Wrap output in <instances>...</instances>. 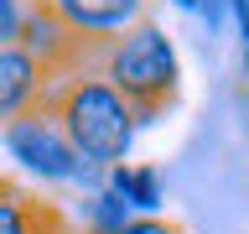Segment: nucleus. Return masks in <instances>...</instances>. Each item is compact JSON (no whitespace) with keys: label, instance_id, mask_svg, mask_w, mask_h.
<instances>
[{"label":"nucleus","instance_id":"obj_14","mask_svg":"<svg viewBox=\"0 0 249 234\" xmlns=\"http://www.w3.org/2000/svg\"><path fill=\"white\" fill-rule=\"evenodd\" d=\"M5 187H11V182H5V177H0V193H5Z\"/></svg>","mask_w":249,"mask_h":234},{"label":"nucleus","instance_id":"obj_12","mask_svg":"<svg viewBox=\"0 0 249 234\" xmlns=\"http://www.w3.org/2000/svg\"><path fill=\"white\" fill-rule=\"evenodd\" d=\"M171 5H182V11H197V0H171Z\"/></svg>","mask_w":249,"mask_h":234},{"label":"nucleus","instance_id":"obj_9","mask_svg":"<svg viewBox=\"0 0 249 234\" xmlns=\"http://www.w3.org/2000/svg\"><path fill=\"white\" fill-rule=\"evenodd\" d=\"M114 234H182L171 218H161V214H135L124 229H114Z\"/></svg>","mask_w":249,"mask_h":234},{"label":"nucleus","instance_id":"obj_3","mask_svg":"<svg viewBox=\"0 0 249 234\" xmlns=\"http://www.w3.org/2000/svg\"><path fill=\"white\" fill-rule=\"evenodd\" d=\"M0 146L11 151V161H21V172H31L36 182H93L99 172L83 161V156L68 146L62 125L52 109H31V115H16V120L0 125Z\"/></svg>","mask_w":249,"mask_h":234},{"label":"nucleus","instance_id":"obj_7","mask_svg":"<svg viewBox=\"0 0 249 234\" xmlns=\"http://www.w3.org/2000/svg\"><path fill=\"white\" fill-rule=\"evenodd\" d=\"M47 229H62L57 208H47L42 198H31L21 187L0 193V234H47Z\"/></svg>","mask_w":249,"mask_h":234},{"label":"nucleus","instance_id":"obj_2","mask_svg":"<svg viewBox=\"0 0 249 234\" xmlns=\"http://www.w3.org/2000/svg\"><path fill=\"white\" fill-rule=\"evenodd\" d=\"M93 73L135 109L140 125H151L156 115L177 99V89H182L177 47H171V37L156 26V21H140V26L120 31L114 42H104L93 52Z\"/></svg>","mask_w":249,"mask_h":234},{"label":"nucleus","instance_id":"obj_15","mask_svg":"<svg viewBox=\"0 0 249 234\" xmlns=\"http://www.w3.org/2000/svg\"><path fill=\"white\" fill-rule=\"evenodd\" d=\"M244 73H249V68H244Z\"/></svg>","mask_w":249,"mask_h":234},{"label":"nucleus","instance_id":"obj_4","mask_svg":"<svg viewBox=\"0 0 249 234\" xmlns=\"http://www.w3.org/2000/svg\"><path fill=\"white\" fill-rule=\"evenodd\" d=\"M42 5L57 16L83 47H93V52L104 42H114L120 31L151 21V0H42Z\"/></svg>","mask_w":249,"mask_h":234},{"label":"nucleus","instance_id":"obj_10","mask_svg":"<svg viewBox=\"0 0 249 234\" xmlns=\"http://www.w3.org/2000/svg\"><path fill=\"white\" fill-rule=\"evenodd\" d=\"M21 0H0V47H11L16 42V31H21Z\"/></svg>","mask_w":249,"mask_h":234},{"label":"nucleus","instance_id":"obj_5","mask_svg":"<svg viewBox=\"0 0 249 234\" xmlns=\"http://www.w3.org/2000/svg\"><path fill=\"white\" fill-rule=\"evenodd\" d=\"M52 83L57 78L47 73L42 62L31 58L26 47H0V125L16 120V115H31L52 99Z\"/></svg>","mask_w":249,"mask_h":234},{"label":"nucleus","instance_id":"obj_1","mask_svg":"<svg viewBox=\"0 0 249 234\" xmlns=\"http://www.w3.org/2000/svg\"><path fill=\"white\" fill-rule=\"evenodd\" d=\"M47 109L57 115L68 146H73L93 172L130 161V146H135V136H140V120L93 68H78V73L57 78Z\"/></svg>","mask_w":249,"mask_h":234},{"label":"nucleus","instance_id":"obj_8","mask_svg":"<svg viewBox=\"0 0 249 234\" xmlns=\"http://www.w3.org/2000/svg\"><path fill=\"white\" fill-rule=\"evenodd\" d=\"M130 218H135V214H130L109 187H99V193L89 198V208H83V229H89V234H114V229H124Z\"/></svg>","mask_w":249,"mask_h":234},{"label":"nucleus","instance_id":"obj_13","mask_svg":"<svg viewBox=\"0 0 249 234\" xmlns=\"http://www.w3.org/2000/svg\"><path fill=\"white\" fill-rule=\"evenodd\" d=\"M47 234H68V224H62V229H47Z\"/></svg>","mask_w":249,"mask_h":234},{"label":"nucleus","instance_id":"obj_6","mask_svg":"<svg viewBox=\"0 0 249 234\" xmlns=\"http://www.w3.org/2000/svg\"><path fill=\"white\" fill-rule=\"evenodd\" d=\"M104 187L130 208V214H161L166 203V182L151 161H120V167H104Z\"/></svg>","mask_w":249,"mask_h":234},{"label":"nucleus","instance_id":"obj_11","mask_svg":"<svg viewBox=\"0 0 249 234\" xmlns=\"http://www.w3.org/2000/svg\"><path fill=\"white\" fill-rule=\"evenodd\" d=\"M197 11L208 16V26H218V21H223V11H229V5H223V0H197Z\"/></svg>","mask_w":249,"mask_h":234}]
</instances>
